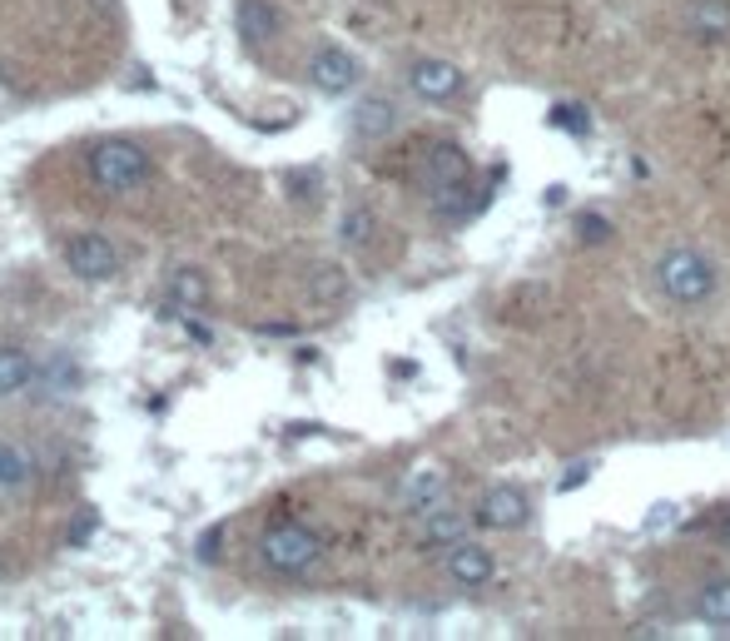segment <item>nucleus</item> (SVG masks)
<instances>
[{
	"instance_id": "1",
	"label": "nucleus",
	"mask_w": 730,
	"mask_h": 641,
	"mask_svg": "<svg viewBox=\"0 0 730 641\" xmlns=\"http://www.w3.org/2000/svg\"><path fill=\"white\" fill-rule=\"evenodd\" d=\"M656 283H661V294H667L671 304L696 308L716 294L720 279H716V264H710L706 254L691 249V244H676V249H667L656 259Z\"/></svg>"
},
{
	"instance_id": "2",
	"label": "nucleus",
	"mask_w": 730,
	"mask_h": 641,
	"mask_svg": "<svg viewBox=\"0 0 730 641\" xmlns=\"http://www.w3.org/2000/svg\"><path fill=\"white\" fill-rule=\"evenodd\" d=\"M90 179L109 195H129L150 179V154L140 150L135 140H105L90 150Z\"/></svg>"
},
{
	"instance_id": "3",
	"label": "nucleus",
	"mask_w": 730,
	"mask_h": 641,
	"mask_svg": "<svg viewBox=\"0 0 730 641\" xmlns=\"http://www.w3.org/2000/svg\"><path fill=\"white\" fill-rule=\"evenodd\" d=\"M258 557H264V567H269V572L299 576V572H309V567L323 557V537L313 533V527H303V522H279V527H269V533H264Z\"/></svg>"
},
{
	"instance_id": "4",
	"label": "nucleus",
	"mask_w": 730,
	"mask_h": 641,
	"mask_svg": "<svg viewBox=\"0 0 730 641\" xmlns=\"http://www.w3.org/2000/svg\"><path fill=\"white\" fill-rule=\"evenodd\" d=\"M526 517H532V502L512 482H497L477 498V527H487V533H517V527H526Z\"/></svg>"
},
{
	"instance_id": "5",
	"label": "nucleus",
	"mask_w": 730,
	"mask_h": 641,
	"mask_svg": "<svg viewBox=\"0 0 730 641\" xmlns=\"http://www.w3.org/2000/svg\"><path fill=\"white\" fill-rule=\"evenodd\" d=\"M418 179H422V189L438 199V195L462 189L467 179H473V160L462 154V144H432V150L422 154V164H418Z\"/></svg>"
},
{
	"instance_id": "6",
	"label": "nucleus",
	"mask_w": 730,
	"mask_h": 641,
	"mask_svg": "<svg viewBox=\"0 0 730 641\" xmlns=\"http://www.w3.org/2000/svg\"><path fill=\"white\" fill-rule=\"evenodd\" d=\"M65 264L90 283H105L119 273V249L105 240V234H76V240L65 244Z\"/></svg>"
},
{
	"instance_id": "7",
	"label": "nucleus",
	"mask_w": 730,
	"mask_h": 641,
	"mask_svg": "<svg viewBox=\"0 0 730 641\" xmlns=\"http://www.w3.org/2000/svg\"><path fill=\"white\" fill-rule=\"evenodd\" d=\"M309 80L323 95H348V90L358 85V60L348 50H338V45H323L309 60Z\"/></svg>"
},
{
	"instance_id": "8",
	"label": "nucleus",
	"mask_w": 730,
	"mask_h": 641,
	"mask_svg": "<svg viewBox=\"0 0 730 641\" xmlns=\"http://www.w3.org/2000/svg\"><path fill=\"white\" fill-rule=\"evenodd\" d=\"M493 572H497V557L487 552L483 543H457V547H448V576L457 582L462 592L487 587V582H493Z\"/></svg>"
},
{
	"instance_id": "9",
	"label": "nucleus",
	"mask_w": 730,
	"mask_h": 641,
	"mask_svg": "<svg viewBox=\"0 0 730 641\" xmlns=\"http://www.w3.org/2000/svg\"><path fill=\"white\" fill-rule=\"evenodd\" d=\"M408 85L418 100H432V105H442V100H452L462 90V70L452 66V60H413L408 70Z\"/></svg>"
},
{
	"instance_id": "10",
	"label": "nucleus",
	"mask_w": 730,
	"mask_h": 641,
	"mask_svg": "<svg viewBox=\"0 0 730 641\" xmlns=\"http://www.w3.org/2000/svg\"><path fill=\"white\" fill-rule=\"evenodd\" d=\"M448 508V478L438 468H418L403 482V512L408 517H428V512Z\"/></svg>"
},
{
	"instance_id": "11",
	"label": "nucleus",
	"mask_w": 730,
	"mask_h": 641,
	"mask_svg": "<svg viewBox=\"0 0 730 641\" xmlns=\"http://www.w3.org/2000/svg\"><path fill=\"white\" fill-rule=\"evenodd\" d=\"M686 31L700 45L730 40V0H691L686 5Z\"/></svg>"
},
{
	"instance_id": "12",
	"label": "nucleus",
	"mask_w": 730,
	"mask_h": 641,
	"mask_svg": "<svg viewBox=\"0 0 730 641\" xmlns=\"http://www.w3.org/2000/svg\"><path fill=\"white\" fill-rule=\"evenodd\" d=\"M397 130V105L383 95L363 100V105L354 109V135L358 140H387V135Z\"/></svg>"
},
{
	"instance_id": "13",
	"label": "nucleus",
	"mask_w": 730,
	"mask_h": 641,
	"mask_svg": "<svg viewBox=\"0 0 730 641\" xmlns=\"http://www.w3.org/2000/svg\"><path fill=\"white\" fill-rule=\"evenodd\" d=\"M234 25H239V35H244L248 45H264V40H274V31H279V15H274L269 0H239Z\"/></svg>"
},
{
	"instance_id": "14",
	"label": "nucleus",
	"mask_w": 730,
	"mask_h": 641,
	"mask_svg": "<svg viewBox=\"0 0 730 641\" xmlns=\"http://www.w3.org/2000/svg\"><path fill=\"white\" fill-rule=\"evenodd\" d=\"M696 617L716 631H730V576H716L696 592Z\"/></svg>"
},
{
	"instance_id": "15",
	"label": "nucleus",
	"mask_w": 730,
	"mask_h": 641,
	"mask_svg": "<svg viewBox=\"0 0 730 641\" xmlns=\"http://www.w3.org/2000/svg\"><path fill=\"white\" fill-rule=\"evenodd\" d=\"M457 543H467V517L462 512L438 508L422 517V547H457Z\"/></svg>"
},
{
	"instance_id": "16",
	"label": "nucleus",
	"mask_w": 730,
	"mask_h": 641,
	"mask_svg": "<svg viewBox=\"0 0 730 641\" xmlns=\"http://www.w3.org/2000/svg\"><path fill=\"white\" fill-rule=\"evenodd\" d=\"M170 304L179 308V314H199V308L209 304V283L199 269H174L170 279Z\"/></svg>"
},
{
	"instance_id": "17",
	"label": "nucleus",
	"mask_w": 730,
	"mask_h": 641,
	"mask_svg": "<svg viewBox=\"0 0 730 641\" xmlns=\"http://www.w3.org/2000/svg\"><path fill=\"white\" fill-rule=\"evenodd\" d=\"M35 383V363L25 348H0V398H11V393L31 388Z\"/></svg>"
},
{
	"instance_id": "18",
	"label": "nucleus",
	"mask_w": 730,
	"mask_h": 641,
	"mask_svg": "<svg viewBox=\"0 0 730 641\" xmlns=\"http://www.w3.org/2000/svg\"><path fill=\"white\" fill-rule=\"evenodd\" d=\"M35 478V457L21 443H0V488H25Z\"/></svg>"
},
{
	"instance_id": "19",
	"label": "nucleus",
	"mask_w": 730,
	"mask_h": 641,
	"mask_svg": "<svg viewBox=\"0 0 730 641\" xmlns=\"http://www.w3.org/2000/svg\"><path fill=\"white\" fill-rule=\"evenodd\" d=\"M552 130L591 135V115H587V105H552Z\"/></svg>"
},
{
	"instance_id": "20",
	"label": "nucleus",
	"mask_w": 730,
	"mask_h": 641,
	"mask_svg": "<svg viewBox=\"0 0 730 641\" xmlns=\"http://www.w3.org/2000/svg\"><path fill=\"white\" fill-rule=\"evenodd\" d=\"M338 229H344V244H368V234H373V214H368V209H348Z\"/></svg>"
},
{
	"instance_id": "21",
	"label": "nucleus",
	"mask_w": 730,
	"mask_h": 641,
	"mask_svg": "<svg viewBox=\"0 0 730 641\" xmlns=\"http://www.w3.org/2000/svg\"><path fill=\"white\" fill-rule=\"evenodd\" d=\"M577 229H581V240H587V244L612 240V224H606L602 214H581V219H577Z\"/></svg>"
},
{
	"instance_id": "22",
	"label": "nucleus",
	"mask_w": 730,
	"mask_h": 641,
	"mask_svg": "<svg viewBox=\"0 0 730 641\" xmlns=\"http://www.w3.org/2000/svg\"><path fill=\"white\" fill-rule=\"evenodd\" d=\"M219 543H224V527H209V533L199 537V562H215V557H219Z\"/></svg>"
},
{
	"instance_id": "23",
	"label": "nucleus",
	"mask_w": 730,
	"mask_h": 641,
	"mask_svg": "<svg viewBox=\"0 0 730 641\" xmlns=\"http://www.w3.org/2000/svg\"><path fill=\"white\" fill-rule=\"evenodd\" d=\"M587 478H591V463H577V468H571L567 478L557 482V488H561V492H577V488H581V482H587Z\"/></svg>"
},
{
	"instance_id": "24",
	"label": "nucleus",
	"mask_w": 730,
	"mask_h": 641,
	"mask_svg": "<svg viewBox=\"0 0 730 641\" xmlns=\"http://www.w3.org/2000/svg\"><path fill=\"white\" fill-rule=\"evenodd\" d=\"M671 512H676V508H671V502H661V508L651 512V527H667V522H671Z\"/></svg>"
},
{
	"instance_id": "25",
	"label": "nucleus",
	"mask_w": 730,
	"mask_h": 641,
	"mask_svg": "<svg viewBox=\"0 0 730 641\" xmlns=\"http://www.w3.org/2000/svg\"><path fill=\"white\" fill-rule=\"evenodd\" d=\"M720 543H726V547H730V517H726V522H720Z\"/></svg>"
}]
</instances>
